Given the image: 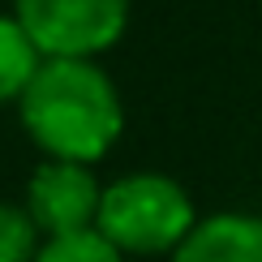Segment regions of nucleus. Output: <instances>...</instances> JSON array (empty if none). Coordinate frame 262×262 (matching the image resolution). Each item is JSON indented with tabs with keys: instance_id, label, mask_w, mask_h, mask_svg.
<instances>
[{
	"instance_id": "nucleus-4",
	"label": "nucleus",
	"mask_w": 262,
	"mask_h": 262,
	"mask_svg": "<svg viewBox=\"0 0 262 262\" xmlns=\"http://www.w3.org/2000/svg\"><path fill=\"white\" fill-rule=\"evenodd\" d=\"M99 181L86 163H64L48 159L35 168V177L26 185V215L35 220L39 232L52 236H73V232H91L95 215H99Z\"/></svg>"
},
{
	"instance_id": "nucleus-5",
	"label": "nucleus",
	"mask_w": 262,
	"mask_h": 262,
	"mask_svg": "<svg viewBox=\"0 0 262 262\" xmlns=\"http://www.w3.org/2000/svg\"><path fill=\"white\" fill-rule=\"evenodd\" d=\"M172 262H262V220L236 211L198 220Z\"/></svg>"
},
{
	"instance_id": "nucleus-6",
	"label": "nucleus",
	"mask_w": 262,
	"mask_h": 262,
	"mask_svg": "<svg viewBox=\"0 0 262 262\" xmlns=\"http://www.w3.org/2000/svg\"><path fill=\"white\" fill-rule=\"evenodd\" d=\"M39 64H43V52L35 48V39L21 30L17 17L0 13V103L21 99L30 78L39 73Z\"/></svg>"
},
{
	"instance_id": "nucleus-2",
	"label": "nucleus",
	"mask_w": 262,
	"mask_h": 262,
	"mask_svg": "<svg viewBox=\"0 0 262 262\" xmlns=\"http://www.w3.org/2000/svg\"><path fill=\"white\" fill-rule=\"evenodd\" d=\"M193 224V198L163 172H134L112 181L95 215V232L121 254H177Z\"/></svg>"
},
{
	"instance_id": "nucleus-1",
	"label": "nucleus",
	"mask_w": 262,
	"mask_h": 262,
	"mask_svg": "<svg viewBox=\"0 0 262 262\" xmlns=\"http://www.w3.org/2000/svg\"><path fill=\"white\" fill-rule=\"evenodd\" d=\"M26 134L64 163H95L125 129L121 91L86 56H43L17 99Z\"/></svg>"
},
{
	"instance_id": "nucleus-3",
	"label": "nucleus",
	"mask_w": 262,
	"mask_h": 262,
	"mask_svg": "<svg viewBox=\"0 0 262 262\" xmlns=\"http://www.w3.org/2000/svg\"><path fill=\"white\" fill-rule=\"evenodd\" d=\"M129 5L134 0H13V17L43 56L91 60L125 35Z\"/></svg>"
},
{
	"instance_id": "nucleus-7",
	"label": "nucleus",
	"mask_w": 262,
	"mask_h": 262,
	"mask_svg": "<svg viewBox=\"0 0 262 262\" xmlns=\"http://www.w3.org/2000/svg\"><path fill=\"white\" fill-rule=\"evenodd\" d=\"M35 262H125L121 249L112 241H103L99 232H73V236H52L39 245Z\"/></svg>"
},
{
	"instance_id": "nucleus-8",
	"label": "nucleus",
	"mask_w": 262,
	"mask_h": 262,
	"mask_svg": "<svg viewBox=\"0 0 262 262\" xmlns=\"http://www.w3.org/2000/svg\"><path fill=\"white\" fill-rule=\"evenodd\" d=\"M39 228L26 215V206L0 202V262H35Z\"/></svg>"
}]
</instances>
